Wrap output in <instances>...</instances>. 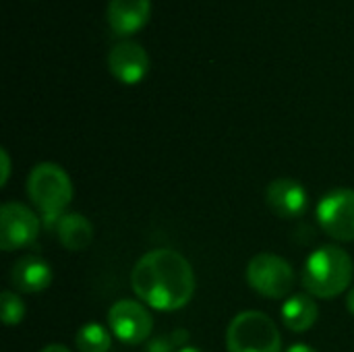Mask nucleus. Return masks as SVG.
I'll return each mask as SVG.
<instances>
[{
	"label": "nucleus",
	"mask_w": 354,
	"mask_h": 352,
	"mask_svg": "<svg viewBox=\"0 0 354 352\" xmlns=\"http://www.w3.org/2000/svg\"><path fill=\"white\" fill-rule=\"evenodd\" d=\"M151 15V0H108L106 17L112 31L131 35L139 31Z\"/></svg>",
	"instance_id": "12"
},
{
	"label": "nucleus",
	"mask_w": 354,
	"mask_h": 352,
	"mask_svg": "<svg viewBox=\"0 0 354 352\" xmlns=\"http://www.w3.org/2000/svg\"><path fill=\"white\" fill-rule=\"evenodd\" d=\"M54 226L60 245L68 251H83L93 241V226L81 214H64Z\"/></svg>",
	"instance_id": "14"
},
{
	"label": "nucleus",
	"mask_w": 354,
	"mask_h": 352,
	"mask_svg": "<svg viewBox=\"0 0 354 352\" xmlns=\"http://www.w3.org/2000/svg\"><path fill=\"white\" fill-rule=\"evenodd\" d=\"M39 218L23 203L6 201L0 210V249L17 251L29 247L39 234Z\"/></svg>",
	"instance_id": "8"
},
{
	"label": "nucleus",
	"mask_w": 354,
	"mask_h": 352,
	"mask_svg": "<svg viewBox=\"0 0 354 352\" xmlns=\"http://www.w3.org/2000/svg\"><path fill=\"white\" fill-rule=\"evenodd\" d=\"M353 257L338 245H324L303 266L301 284L313 299H334L353 282Z\"/></svg>",
	"instance_id": "2"
},
{
	"label": "nucleus",
	"mask_w": 354,
	"mask_h": 352,
	"mask_svg": "<svg viewBox=\"0 0 354 352\" xmlns=\"http://www.w3.org/2000/svg\"><path fill=\"white\" fill-rule=\"evenodd\" d=\"M282 322L290 332H307L315 326L319 309L317 303L311 295L303 293V295H292L288 301H284L282 309H280Z\"/></svg>",
	"instance_id": "13"
},
{
	"label": "nucleus",
	"mask_w": 354,
	"mask_h": 352,
	"mask_svg": "<svg viewBox=\"0 0 354 352\" xmlns=\"http://www.w3.org/2000/svg\"><path fill=\"white\" fill-rule=\"evenodd\" d=\"M176 352H203V351H199V349H195V346H183V349H178Z\"/></svg>",
	"instance_id": "21"
},
{
	"label": "nucleus",
	"mask_w": 354,
	"mask_h": 352,
	"mask_svg": "<svg viewBox=\"0 0 354 352\" xmlns=\"http://www.w3.org/2000/svg\"><path fill=\"white\" fill-rule=\"evenodd\" d=\"M112 346V332L100 324H87L77 332V349L81 352H108Z\"/></svg>",
	"instance_id": "15"
},
{
	"label": "nucleus",
	"mask_w": 354,
	"mask_h": 352,
	"mask_svg": "<svg viewBox=\"0 0 354 352\" xmlns=\"http://www.w3.org/2000/svg\"><path fill=\"white\" fill-rule=\"evenodd\" d=\"M317 222L322 230L340 243L354 241V191L336 189L317 203Z\"/></svg>",
	"instance_id": "6"
},
{
	"label": "nucleus",
	"mask_w": 354,
	"mask_h": 352,
	"mask_svg": "<svg viewBox=\"0 0 354 352\" xmlns=\"http://www.w3.org/2000/svg\"><path fill=\"white\" fill-rule=\"evenodd\" d=\"M135 295L156 311H178L195 295V272L174 249L147 251L131 272Z\"/></svg>",
	"instance_id": "1"
},
{
	"label": "nucleus",
	"mask_w": 354,
	"mask_h": 352,
	"mask_svg": "<svg viewBox=\"0 0 354 352\" xmlns=\"http://www.w3.org/2000/svg\"><path fill=\"white\" fill-rule=\"evenodd\" d=\"M108 66H110V73L118 81H122L127 85H135L149 71V54L141 44L124 39L110 48Z\"/></svg>",
	"instance_id": "9"
},
{
	"label": "nucleus",
	"mask_w": 354,
	"mask_h": 352,
	"mask_svg": "<svg viewBox=\"0 0 354 352\" xmlns=\"http://www.w3.org/2000/svg\"><path fill=\"white\" fill-rule=\"evenodd\" d=\"M346 309L354 315V286L348 290V297H346Z\"/></svg>",
	"instance_id": "20"
},
{
	"label": "nucleus",
	"mask_w": 354,
	"mask_h": 352,
	"mask_svg": "<svg viewBox=\"0 0 354 352\" xmlns=\"http://www.w3.org/2000/svg\"><path fill=\"white\" fill-rule=\"evenodd\" d=\"M0 311H2V324L4 326H17L25 317V303L21 297L12 290H4L0 297Z\"/></svg>",
	"instance_id": "16"
},
{
	"label": "nucleus",
	"mask_w": 354,
	"mask_h": 352,
	"mask_svg": "<svg viewBox=\"0 0 354 352\" xmlns=\"http://www.w3.org/2000/svg\"><path fill=\"white\" fill-rule=\"evenodd\" d=\"M286 352H317L313 346H309V344H292L290 349Z\"/></svg>",
	"instance_id": "18"
},
{
	"label": "nucleus",
	"mask_w": 354,
	"mask_h": 352,
	"mask_svg": "<svg viewBox=\"0 0 354 352\" xmlns=\"http://www.w3.org/2000/svg\"><path fill=\"white\" fill-rule=\"evenodd\" d=\"M39 352H71L66 346H62V344H48V346H44Z\"/></svg>",
	"instance_id": "19"
},
{
	"label": "nucleus",
	"mask_w": 354,
	"mask_h": 352,
	"mask_svg": "<svg viewBox=\"0 0 354 352\" xmlns=\"http://www.w3.org/2000/svg\"><path fill=\"white\" fill-rule=\"evenodd\" d=\"M268 207L282 220H295L307 212L309 195L295 178H276L266 189Z\"/></svg>",
	"instance_id": "10"
},
{
	"label": "nucleus",
	"mask_w": 354,
	"mask_h": 352,
	"mask_svg": "<svg viewBox=\"0 0 354 352\" xmlns=\"http://www.w3.org/2000/svg\"><path fill=\"white\" fill-rule=\"evenodd\" d=\"M249 286L268 299H284L295 288L297 276L292 266L274 253H257L247 266Z\"/></svg>",
	"instance_id": "5"
},
{
	"label": "nucleus",
	"mask_w": 354,
	"mask_h": 352,
	"mask_svg": "<svg viewBox=\"0 0 354 352\" xmlns=\"http://www.w3.org/2000/svg\"><path fill=\"white\" fill-rule=\"evenodd\" d=\"M10 282L19 293H41L52 284V266L37 255H23L10 270Z\"/></svg>",
	"instance_id": "11"
},
{
	"label": "nucleus",
	"mask_w": 354,
	"mask_h": 352,
	"mask_svg": "<svg viewBox=\"0 0 354 352\" xmlns=\"http://www.w3.org/2000/svg\"><path fill=\"white\" fill-rule=\"evenodd\" d=\"M228 352H282L276 322L261 311L239 313L226 330Z\"/></svg>",
	"instance_id": "4"
},
{
	"label": "nucleus",
	"mask_w": 354,
	"mask_h": 352,
	"mask_svg": "<svg viewBox=\"0 0 354 352\" xmlns=\"http://www.w3.org/2000/svg\"><path fill=\"white\" fill-rule=\"evenodd\" d=\"M0 160H2V178H0V187H4L8 183V174H10V158L6 149H0Z\"/></svg>",
	"instance_id": "17"
},
{
	"label": "nucleus",
	"mask_w": 354,
	"mask_h": 352,
	"mask_svg": "<svg viewBox=\"0 0 354 352\" xmlns=\"http://www.w3.org/2000/svg\"><path fill=\"white\" fill-rule=\"evenodd\" d=\"M27 195L44 214L46 222H58L73 199V183L64 168L54 162L37 164L27 176Z\"/></svg>",
	"instance_id": "3"
},
{
	"label": "nucleus",
	"mask_w": 354,
	"mask_h": 352,
	"mask_svg": "<svg viewBox=\"0 0 354 352\" xmlns=\"http://www.w3.org/2000/svg\"><path fill=\"white\" fill-rule=\"evenodd\" d=\"M108 326H110V332L120 342L137 346L149 338L153 330V319L139 301L120 299L108 311Z\"/></svg>",
	"instance_id": "7"
}]
</instances>
